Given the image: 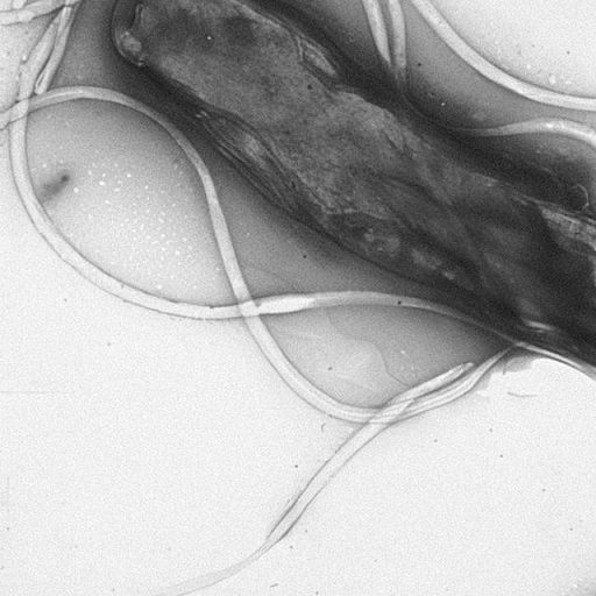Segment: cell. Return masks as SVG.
<instances>
[{
	"label": "cell",
	"mask_w": 596,
	"mask_h": 596,
	"mask_svg": "<svg viewBox=\"0 0 596 596\" xmlns=\"http://www.w3.org/2000/svg\"><path fill=\"white\" fill-rule=\"evenodd\" d=\"M349 304H380L390 307L421 308L453 315V312L430 302L414 300V298L400 297L374 292H332L307 295H289L268 300L251 302L244 305L245 315L280 314L310 308L338 307Z\"/></svg>",
	"instance_id": "cell-1"
},
{
	"label": "cell",
	"mask_w": 596,
	"mask_h": 596,
	"mask_svg": "<svg viewBox=\"0 0 596 596\" xmlns=\"http://www.w3.org/2000/svg\"><path fill=\"white\" fill-rule=\"evenodd\" d=\"M250 324L261 344L266 347L269 357L273 359L274 364L278 366L279 370L283 375L286 376L287 380L290 383H293L298 392H301L309 401L315 403L317 407L329 411V413L333 415L350 418V420L366 421L374 417V414L372 413H366V411H358L356 409L344 407L342 404L333 402L328 399V397L316 392L314 388L310 387L308 382H305L301 376L297 375L293 368L287 364V361L279 352L278 347L273 344L272 339L268 337L265 329L262 328L259 319H251Z\"/></svg>",
	"instance_id": "cell-2"
},
{
	"label": "cell",
	"mask_w": 596,
	"mask_h": 596,
	"mask_svg": "<svg viewBox=\"0 0 596 596\" xmlns=\"http://www.w3.org/2000/svg\"><path fill=\"white\" fill-rule=\"evenodd\" d=\"M498 359L499 357H496L487 361L485 365H482L477 371L471 375H468L467 378L460 383H457V385L446 388L443 390V392L424 397L423 400H420L413 404V406L408 407L406 411H404V415L402 417L413 416L415 414L421 413V411H424L425 409L442 406L444 403L457 399L458 396L466 393L468 389H471L481 378V376L484 375L488 368L491 367Z\"/></svg>",
	"instance_id": "cell-3"
},
{
	"label": "cell",
	"mask_w": 596,
	"mask_h": 596,
	"mask_svg": "<svg viewBox=\"0 0 596 596\" xmlns=\"http://www.w3.org/2000/svg\"><path fill=\"white\" fill-rule=\"evenodd\" d=\"M59 24L60 19L54 21L45 34V37L40 41L38 47L34 49L30 60L27 62L20 85L19 97L20 99H23V101L30 96L33 91L35 76H37L42 63L45 62L46 54L48 53L49 48H51L56 35H58Z\"/></svg>",
	"instance_id": "cell-4"
},
{
	"label": "cell",
	"mask_w": 596,
	"mask_h": 596,
	"mask_svg": "<svg viewBox=\"0 0 596 596\" xmlns=\"http://www.w3.org/2000/svg\"><path fill=\"white\" fill-rule=\"evenodd\" d=\"M70 14H72V9H70V7H66V9L62 10L59 16L60 24L58 35H56L54 51L52 53L51 60H49L44 73H42L41 78L37 83L38 95L44 94L48 84L51 83L55 69L59 66L63 52H65L66 42L70 31V23H72V21H70Z\"/></svg>",
	"instance_id": "cell-5"
},
{
	"label": "cell",
	"mask_w": 596,
	"mask_h": 596,
	"mask_svg": "<svg viewBox=\"0 0 596 596\" xmlns=\"http://www.w3.org/2000/svg\"><path fill=\"white\" fill-rule=\"evenodd\" d=\"M471 366H472L471 364H467V365H461L456 368H453L452 371L447 372L443 375H439V376H437L436 379L431 380L429 382H425V383H423V385L418 386L414 389H411V390H409V392L404 393L401 396L397 397V399L395 400V403H402V402L410 403L411 401L417 399V397L427 394L428 392H431V390L442 387L443 385H445L446 382H451L452 380L457 379L458 376H460L461 374L466 372L468 370V368H470Z\"/></svg>",
	"instance_id": "cell-6"
}]
</instances>
